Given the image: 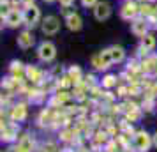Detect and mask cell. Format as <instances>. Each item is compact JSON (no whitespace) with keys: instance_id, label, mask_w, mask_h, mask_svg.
<instances>
[{"instance_id":"6da1fadb","label":"cell","mask_w":157,"mask_h":152,"mask_svg":"<svg viewBox=\"0 0 157 152\" xmlns=\"http://www.w3.org/2000/svg\"><path fill=\"white\" fill-rule=\"evenodd\" d=\"M57 57V46L51 43V41H43V43L37 46V58L44 62V64H50L53 62Z\"/></svg>"},{"instance_id":"7a4b0ae2","label":"cell","mask_w":157,"mask_h":152,"mask_svg":"<svg viewBox=\"0 0 157 152\" xmlns=\"http://www.w3.org/2000/svg\"><path fill=\"white\" fill-rule=\"evenodd\" d=\"M23 25H27L29 29H34L37 23L43 21V16H41V9L37 7L36 4L34 6H29V7L23 9Z\"/></svg>"},{"instance_id":"3957f363","label":"cell","mask_w":157,"mask_h":152,"mask_svg":"<svg viewBox=\"0 0 157 152\" xmlns=\"http://www.w3.org/2000/svg\"><path fill=\"white\" fill-rule=\"evenodd\" d=\"M140 16V4L136 0H125L120 6V18L125 21H132Z\"/></svg>"},{"instance_id":"277c9868","label":"cell","mask_w":157,"mask_h":152,"mask_svg":"<svg viewBox=\"0 0 157 152\" xmlns=\"http://www.w3.org/2000/svg\"><path fill=\"white\" fill-rule=\"evenodd\" d=\"M60 20H58L55 14H48L43 18V21H41V30H43L44 36H55L58 34V30H60Z\"/></svg>"},{"instance_id":"5b68a950","label":"cell","mask_w":157,"mask_h":152,"mask_svg":"<svg viewBox=\"0 0 157 152\" xmlns=\"http://www.w3.org/2000/svg\"><path fill=\"white\" fill-rule=\"evenodd\" d=\"M111 64H113V60H111V55H109L108 48L99 51V53H95L92 57V65H94V69H97V71H104Z\"/></svg>"},{"instance_id":"8992f818","label":"cell","mask_w":157,"mask_h":152,"mask_svg":"<svg viewBox=\"0 0 157 152\" xmlns=\"http://www.w3.org/2000/svg\"><path fill=\"white\" fill-rule=\"evenodd\" d=\"M131 32L136 37H145L150 32V21L147 18H143V16H138L136 20L131 21Z\"/></svg>"},{"instance_id":"52a82bcc","label":"cell","mask_w":157,"mask_h":152,"mask_svg":"<svg viewBox=\"0 0 157 152\" xmlns=\"http://www.w3.org/2000/svg\"><path fill=\"white\" fill-rule=\"evenodd\" d=\"M94 11V18L97 20V21H106L108 18L111 16V13H113V9H111V4L109 2H106V0H102V2H97V6L92 9Z\"/></svg>"},{"instance_id":"ba28073f","label":"cell","mask_w":157,"mask_h":152,"mask_svg":"<svg viewBox=\"0 0 157 152\" xmlns=\"http://www.w3.org/2000/svg\"><path fill=\"white\" fill-rule=\"evenodd\" d=\"M64 23L71 32H78V30L83 29V18L76 11H67L65 13V18H64Z\"/></svg>"},{"instance_id":"9c48e42d","label":"cell","mask_w":157,"mask_h":152,"mask_svg":"<svg viewBox=\"0 0 157 152\" xmlns=\"http://www.w3.org/2000/svg\"><path fill=\"white\" fill-rule=\"evenodd\" d=\"M4 25L7 27V29H18L20 25H23V11L18 7H13L11 9V13H9L7 16H6V20H4Z\"/></svg>"},{"instance_id":"30bf717a","label":"cell","mask_w":157,"mask_h":152,"mask_svg":"<svg viewBox=\"0 0 157 152\" xmlns=\"http://www.w3.org/2000/svg\"><path fill=\"white\" fill-rule=\"evenodd\" d=\"M152 143H154V140H152V136H148V133L138 131L134 134V149L138 152H147Z\"/></svg>"},{"instance_id":"8fae6325","label":"cell","mask_w":157,"mask_h":152,"mask_svg":"<svg viewBox=\"0 0 157 152\" xmlns=\"http://www.w3.org/2000/svg\"><path fill=\"white\" fill-rule=\"evenodd\" d=\"M155 46H157L155 36H154L152 32H148L145 37H141V43H140V48H138V50H140V53H141V55H145V57H147L150 51L155 50Z\"/></svg>"},{"instance_id":"7c38bea8","label":"cell","mask_w":157,"mask_h":152,"mask_svg":"<svg viewBox=\"0 0 157 152\" xmlns=\"http://www.w3.org/2000/svg\"><path fill=\"white\" fill-rule=\"evenodd\" d=\"M16 43H18V46H20L21 50H30V48L36 44V37L32 34V30H23V32H20Z\"/></svg>"},{"instance_id":"4fadbf2b","label":"cell","mask_w":157,"mask_h":152,"mask_svg":"<svg viewBox=\"0 0 157 152\" xmlns=\"http://www.w3.org/2000/svg\"><path fill=\"white\" fill-rule=\"evenodd\" d=\"M108 50H109V55H111L113 64H120V62H124V60H125V50H124L122 46L113 44V46H109Z\"/></svg>"},{"instance_id":"5bb4252c","label":"cell","mask_w":157,"mask_h":152,"mask_svg":"<svg viewBox=\"0 0 157 152\" xmlns=\"http://www.w3.org/2000/svg\"><path fill=\"white\" fill-rule=\"evenodd\" d=\"M11 117H13V120H18V122L23 120V119L27 117V108H25V104H18V106H14Z\"/></svg>"},{"instance_id":"9a60e30c","label":"cell","mask_w":157,"mask_h":152,"mask_svg":"<svg viewBox=\"0 0 157 152\" xmlns=\"http://www.w3.org/2000/svg\"><path fill=\"white\" fill-rule=\"evenodd\" d=\"M25 74H27V78L32 80V81H41V76H43V72L39 71L36 65H29L27 71H25Z\"/></svg>"},{"instance_id":"2e32d148","label":"cell","mask_w":157,"mask_h":152,"mask_svg":"<svg viewBox=\"0 0 157 152\" xmlns=\"http://www.w3.org/2000/svg\"><path fill=\"white\" fill-rule=\"evenodd\" d=\"M9 69H11V72H13L14 76H21V74H25V71H27V67H25L20 60H13L11 65H9Z\"/></svg>"},{"instance_id":"e0dca14e","label":"cell","mask_w":157,"mask_h":152,"mask_svg":"<svg viewBox=\"0 0 157 152\" xmlns=\"http://www.w3.org/2000/svg\"><path fill=\"white\" fill-rule=\"evenodd\" d=\"M20 150L21 152H30L32 150V140H30L29 136H25L21 142H20Z\"/></svg>"},{"instance_id":"ac0fdd59","label":"cell","mask_w":157,"mask_h":152,"mask_svg":"<svg viewBox=\"0 0 157 152\" xmlns=\"http://www.w3.org/2000/svg\"><path fill=\"white\" fill-rule=\"evenodd\" d=\"M69 76H71L74 81H79V78H81V69H79L78 65L71 67V69H69Z\"/></svg>"},{"instance_id":"d6986e66","label":"cell","mask_w":157,"mask_h":152,"mask_svg":"<svg viewBox=\"0 0 157 152\" xmlns=\"http://www.w3.org/2000/svg\"><path fill=\"white\" fill-rule=\"evenodd\" d=\"M115 83H117V81H115V76H113V74H106V76L102 78V87L109 88V87H113Z\"/></svg>"},{"instance_id":"ffe728a7","label":"cell","mask_w":157,"mask_h":152,"mask_svg":"<svg viewBox=\"0 0 157 152\" xmlns=\"http://www.w3.org/2000/svg\"><path fill=\"white\" fill-rule=\"evenodd\" d=\"M79 2H81V6H83L85 9H94L95 6H97L99 0H79Z\"/></svg>"},{"instance_id":"44dd1931","label":"cell","mask_w":157,"mask_h":152,"mask_svg":"<svg viewBox=\"0 0 157 152\" xmlns=\"http://www.w3.org/2000/svg\"><path fill=\"white\" fill-rule=\"evenodd\" d=\"M58 4H60L64 9H67V7H71L72 4H74V0H58Z\"/></svg>"},{"instance_id":"7402d4cb","label":"cell","mask_w":157,"mask_h":152,"mask_svg":"<svg viewBox=\"0 0 157 152\" xmlns=\"http://www.w3.org/2000/svg\"><path fill=\"white\" fill-rule=\"evenodd\" d=\"M20 2V6H23V9L29 7V6H34L36 4V0H18Z\"/></svg>"},{"instance_id":"603a6c76","label":"cell","mask_w":157,"mask_h":152,"mask_svg":"<svg viewBox=\"0 0 157 152\" xmlns=\"http://www.w3.org/2000/svg\"><path fill=\"white\" fill-rule=\"evenodd\" d=\"M152 140H154V145H155V147H157V133H155V134H154V136H152Z\"/></svg>"},{"instance_id":"cb8c5ba5","label":"cell","mask_w":157,"mask_h":152,"mask_svg":"<svg viewBox=\"0 0 157 152\" xmlns=\"http://www.w3.org/2000/svg\"><path fill=\"white\" fill-rule=\"evenodd\" d=\"M11 0H0V6H4V4H9Z\"/></svg>"},{"instance_id":"d4e9b609","label":"cell","mask_w":157,"mask_h":152,"mask_svg":"<svg viewBox=\"0 0 157 152\" xmlns=\"http://www.w3.org/2000/svg\"><path fill=\"white\" fill-rule=\"evenodd\" d=\"M43 2H46V4H53V2H58V0H43Z\"/></svg>"},{"instance_id":"484cf974","label":"cell","mask_w":157,"mask_h":152,"mask_svg":"<svg viewBox=\"0 0 157 152\" xmlns=\"http://www.w3.org/2000/svg\"><path fill=\"white\" fill-rule=\"evenodd\" d=\"M155 9H157V6H155Z\"/></svg>"}]
</instances>
